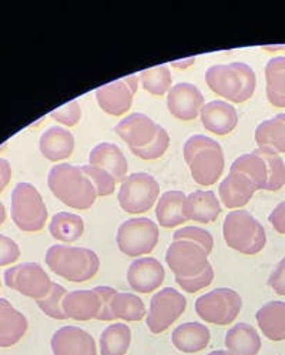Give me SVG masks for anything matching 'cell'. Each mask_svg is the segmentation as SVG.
I'll list each match as a JSON object with an SVG mask.
<instances>
[{"mask_svg":"<svg viewBox=\"0 0 285 355\" xmlns=\"http://www.w3.org/2000/svg\"><path fill=\"white\" fill-rule=\"evenodd\" d=\"M47 186L63 205L74 210H89L97 198L93 183L80 166L60 163L51 167Z\"/></svg>","mask_w":285,"mask_h":355,"instance_id":"obj_1","label":"cell"},{"mask_svg":"<svg viewBox=\"0 0 285 355\" xmlns=\"http://www.w3.org/2000/svg\"><path fill=\"white\" fill-rule=\"evenodd\" d=\"M46 264L70 283H86L98 272L100 259L90 248L55 244L46 251Z\"/></svg>","mask_w":285,"mask_h":355,"instance_id":"obj_2","label":"cell"},{"mask_svg":"<svg viewBox=\"0 0 285 355\" xmlns=\"http://www.w3.org/2000/svg\"><path fill=\"white\" fill-rule=\"evenodd\" d=\"M183 153L197 184L213 186L220 180L225 160L218 141L202 135H196L186 141Z\"/></svg>","mask_w":285,"mask_h":355,"instance_id":"obj_3","label":"cell"},{"mask_svg":"<svg viewBox=\"0 0 285 355\" xmlns=\"http://www.w3.org/2000/svg\"><path fill=\"white\" fill-rule=\"evenodd\" d=\"M205 83L216 94L232 103H244L255 92V73L247 63L216 64L205 71Z\"/></svg>","mask_w":285,"mask_h":355,"instance_id":"obj_4","label":"cell"},{"mask_svg":"<svg viewBox=\"0 0 285 355\" xmlns=\"http://www.w3.org/2000/svg\"><path fill=\"white\" fill-rule=\"evenodd\" d=\"M223 236L227 245L244 256H255L267 244L263 224L247 210H236L227 214L223 224Z\"/></svg>","mask_w":285,"mask_h":355,"instance_id":"obj_5","label":"cell"},{"mask_svg":"<svg viewBox=\"0 0 285 355\" xmlns=\"http://www.w3.org/2000/svg\"><path fill=\"white\" fill-rule=\"evenodd\" d=\"M12 220L24 233L43 230L49 213L39 190L31 183H19L12 191Z\"/></svg>","mask_w":285,"mask_h":355,"instance_id":"obj_6","label":"cell"},{"mask_svg":"<svg viewBox=\"0 0 285 355\" xmlns=\"http://www.w3.org/2000/svg\"><path fill=\"white\" fill-rule=\"evenodd\" d=\"M243 309V300L234 290L216 288L197 298L196 313L209 324L225 327L234 322Z\"/></svg>","mask_w":285,"mask_h":355,"instance_id":"obj_7","label":"cell"},{"mask_svg":"<svg viewBox=\"0 0 285 355\" xmlns=\"http://www.w3.org/2000/svg\"><path fill=\"white\" fill-rule=\"evenodd\" d=\"M159 225L146 217L130 218L120 224L116 241L119 250L127 257L147 256L159 243Z\"/></svg>","mask_w":285,"mask_h":355,"instance_id":"obj_8","label":"cell"},{"mask_svg":"<svg viewBox=\"0 0 285 355\" xmlns=\"http://www.w3.org/2000/svg\"><path fill=\"white\" fill-rule=\"evenodd\" d=\"M160 196V184L148 173L128 174L119 190V202L128 214L151 210Z\"/></svg>","mask_w":285,"mask_h":355,"instance_id":"obj_9","label":"cell"},{"mask_svg":"<svg viewBox=\"0 0 285 355\" xmlns=\"http://www.w3.org/2000/svg\"><path fill=\"white\" fill-rule=\"evenodd\" d=\"M187 309L186 297L171 287H166L151 297L146 317L150 333L162 334L181 317Z\"/></svg>","mask_w":285,"mask_h":355,"instance_id":"obj_10","label":"cell"},{"mask_svg":"<svg viewBox=\"0 0 285 355\" xmlns=\"http://www.w3.org/2000/svg\"><path fill=\"white\" fill-rule=\"evenodd\" d=\"M166 263L174 277H196L209 267V254L196 243L177 240L173 241L166 252Z\"/></svg>","mask_w":285,"mask_h":355,"instance_id":"obj_11","label":"cell"},{"mask_svg":"<svg viewBox=\"0 0 285 355\" xmlns=\"http://www.w3.org/2000/svg\"><path fill=\"white\" fill-rule=\"evenodd\" d=\"M5 284L9 288L37 301L47 295L53 282L50 280L49 274L37 263H23L6 270Z\"/></svg>","mask_w":285,"mask_h":355,"instance_id":"obj_12","label":"cell"},{"mask_svg":"<svg viewBox=\"0 0 285 355\" xmlns=\"http://www.w3.org/2000/svg\"><path fill=\"white\" fill-rule=\"evenodd\" d=\"M139 90V76H126L124 79L103 85L96 90L97 103L110 116H121L133 106L135 94Z\"/></svg>","mask_w":285,"mask_h":355,"instance_id":"obj_13","label":"cell"},{"mask_svg":"<svg viewBox=\"0 0 285 355\" xmlns=\"http://www.w3.org/2000/svg\"><path fill=\"white\" fill-rule=\"evenodd\" d=\"M167 107L175 119L191 121L204 107V96L193 83H177L167 93Z\"/></svg>","mask_w":285,"mask_h":355,"instance_id":"obj_14","label":"cell"},{"mask_svg":"<svg viewBox=\"0 0 285 355\" xmlns=\"http://www.w3.org/2000/svg\"><path fill=\"white\" fill-rule=\"evenodd\" d=\"M166 280L163 264L153 257L135 260L127 270V283L133 291L150 294L162 287Z\"/></svg>","mask_w":285,"mask_h":355,"instance_id":"obj_15","label":"cell"},{"mask_svg":"<svg viewBox=\"0 0 285 355\" xmlns=\"http://www.w3.org/2000/svg\"><path fill=\"white\" fill-rule=\"evenodd\" d=\"M160 124L143 113H132L114 125V132L132 148L148 146L157 135Z\"/></svg>","mask_w":285,"mask_h":355,"instance_id":"obj_16","label":"cell"},{"mask_svg":"<svg viewBox=\"0 0 285 355\" xmlns=\"http://www.w3.org/2000/svg\"><path fill=\"white\" fill-rule=\"evenodd\" d=\"M53 355H97L94 338L83 328L66 325L59 328L50 341Z\"/></svg>","mask_w":285,"mask_h":355,"instance_id":"obj_17","label":"cell"},{"mask_svg":"<svg viewBox=\"0 0 285 355\" xmlns=\"http://www.w3.org/2000/svg\"><path fill=\"white\" fill-rule=\"evenodd\" d=\"M200 117L204 129L217 136L231 133L239 124V113L236 107L223 100H214L204 105Z\"/></svg>","mask_w":285,"mask_h":355,"instance_id":"obj_18","label":"cell"},{"mask_svg":"<svg viewBox=\"0 0 285 355\" xmlns=\"http://www.w3.org/2000/svg\"><path fill=\"white\" fill-rule=\"evenodd\" d=\"M257 191L255 184L248 177L237 170H230L228 175L220 183V200L227 209H241L248 205Z\"/></svg>","mask_w":285,"mask_h":355,"instance_id":"obj_19","label":"cell"},{"mask_svg":"<svg viewBox=\"0 0 285 355\" xmlns=\"http://www.w3.org/2000/svg\"><path fill=\"white\" fill-rule=\"evenodd\" d=\"M221 213L220 200L214 191L198 190L187 196L183 205V214L187 221L201 224L214 223Z\"/></svg>","mask_w":285,"mask_h":355,"instance_id":"obj_20","label":"cell"},{"mask_svg":"<svg viewBox=\"0 0 285 355\" xmlns=\"http://www.w3.org/2000/svg\"><path fill=\"white\" fill-rule=\"evenodd\" d=\"M90 166L100 167L110 173L116 183H123L127 177V159L121 148L114 143H100L94 146L89 155Z\"/></svg>","mask_w":285,"mask_h":355,"instance_id":"obj_21","label":"cell"},{"mask_svg":"<svg viewBox=\"0 0 285 355\" xmlns=\"http://www.w3.org/2000/svg\"><path fill=\"white\" fill-rule=\"evenodd\" d=\"M29 322L12 304L0 298V348L16 345L28 333Z\"/></svg>","mask_w":285,"mask_h":355,"instance_id":"obj_22","label":"cell"},{"mask_svg":"<svg viewBox=\"0 0 285 355\" xmlns=\"http://www.w3.org/2000/svg\"><path fill=\"white\" fill-rule=\"evenodd\" d=\"M173 345L184 354H196L209 347L211 333L209 327L200 322H184L178 325L171 334Z\"/></svg>","mask_w":285,"mask_h":355,"instance_id":"obj_23","label":"cell"},{"mask_svg":"<svg viewBox=\"0 0 285 355\" xmlns=\"http://www.w3.org/2000/svg\"><path fill=\"white\" fill-rule=\"evenodd\" d=\"M74 136L69 130L53 125L47 129L39 141L42 155L50 162H62L69 159L74 151Z\"/></svg>","mask_w":285,"mask_h":355,"instance_id":"obj_24","label":"cell"},{"mask_svg":"<svg viewBox=\"0 0 285 355\" xmlns=\"http://www.w3.org/2000/svg\"><path fill=\"white\" fill-rule=\"evenodd\" d=\"M101 302L94 290H76L67 293L63 310L67 318L76 321H90L98 317Z\"/></svg>","mask_w":285,"mask_h":355,"instance_id":"obj_25","label":"cell"},{"mask_svg":"<svg viewBox=\"0 0 285 355\" xmlns=\"http://www.w3.org/2000/svg\"><path fill=\"white\" fill-rule=\"evenodd\" d=\"M225 347L231 355H258L261 349V338L252 325L239 322L227 331Z\"/></svg>","mask_w":285,"mask_h":355,"instance_id":"obj_26","label":"cell"},{"mask_svg":"<svg viewBox=\"0 0 285 355\" xmlns=\"http://www.w3.org/2000/svg\"><path fill=\"white\" fill-rule=\"evenodd\" d=\"M258 327L270 341L285 340V302L270 301L255 314Z\"/></svg>","mask_w":285,"mask_h":355,"instance_id":"obj_27","label":"cell"},{"mask_svg":"<svg viewBox=\"0 0 285 355\" xmlns=\"http://www.w3.org/2000/svg\"><path fill=\"white\" fill-rule=\"evenodd\" d=\"M187 196L180 190H170L163 193L155 207V217L162 227L174 228L184 224L187 218L183 214V205Z\"/></svg>","mask_w":285,"mask_h":355,"instance_id":"obj_28","label":"cell"},{"mask_svg":"<svg viewBox=\"0 0 285 355\" xmlns=\"http://www.w3.org/2000/svg\"><path fill=\"white\" fill-rule=\"evenodd\" d=\"M255 141L258 147L271 148L278 155H285V113L277 114L258 125Z\"/></svg>","mask_w":285,"mask_h":355,"instance_id":"obj_29","label":"cell"},{"mask_svg":"<svg viewBox=\"0 0 285 355\" xmlns=\"http://www.w3.org/2000/svg\"><path fill=\"white\" fill-rule=\"evenodd\" d=\"M49 232L51 237L58 241L74 243L85 233V221L80 216L67 211H60L50 220Z\"/></svg>","mask_w":285,"mask_h":355,"instance_id":"obj_30","label":"cell"},{"mask_svg":"<svg viewBox=\"0 0 285 355\" xmlns=\"http://www.w3.org/2000/svg\"><path fill=\"white\" fill-rule=\"evenodd\" d=\"M132 344V329L123 322L112 324L98 340L100 355H126Z\"/></svg>","mask_w":285,"mask_h":355,"instance_id":"obj_31","label":"cell"},{"mask_svg":"<svg viewBox=\"0 0 285 355\" xmlns=\"http://www.w3.org/2000/svg\"><path fill=\"white\" fill-rule=\"evenodd\" d=\"M267 98L274 107L285 109V58H273L266 64Z\"/></svg>","mask_w":285,"mask_h":355,"instance_id":"obj_32","label":"cell"},{"mask_svg":"<svg viewBox=\"0 0 285 355\" xmlns=\"http://www.w3.org/2000/svg\"><path fill=\"white\" fill-rule=\"evenodd\" d=\"M230 170H237L245 174L255 184L257 190H266L268 183V167L266 160L254 150L252 153L240 156L231 164Z\"/></svg>","mask_w":285,"mask_h":355,"instance_id":"obj_33","label":"cell"},{"mask_svg":"<svg viewBox=\"0 0 285 355\" xmlns=\"http://www.w3.org/2000/svg\"><path fill=\"white\" fill-rule=\"evenodd\" d=\"M112 311L114 318L128 322H137L147 317L144 301L132 293H117L112 302Z\"/></svg>","mask_w":285,"mask_h":355,"instance_id":"obj_34","label":"cell"},{"mask_svg":"<svg viewBox=\"0 0 285 355\" xmlns=\"http://www.w3.org/2000/svg\"><path fill=\"white\" fill-rule=\"evenodd\" d=\"M139 79L141 82V87L153 96H164L173 87L171 71L166 64L143 70Z\"/></svg>","mask_w":285,"mask_h":355,"instance_id":"obj_35","label":"cell"},{"mask_svg":"<svg viewBox=\"0 0 285 355\" xmlns=\"http://www.w3.org/2000/svg\"><path fill=\"white\" fill-rule=\"evenodd\" d=\"M255 151L260 155L268 167V183L266 190L268 191H278L285 184V163L278 153H275L271 148L258 147Z\"/></svg>","mask_w":285,"mask_h":355,"instance_id":"obj_36","label":"cell"},{"mask_svg":"<svg viewBox=\"0 0 285 355\" xmlns=\"http://www.w3.org/2000/svg\"><path fill=\"white\" fill-rule=\"evenodd\" d=\"M67 293L69 291L63 286L53 283L47 295L36 301L37 307L50 318L60 320V321L67 320V315L64 314V310H63V301Z\"/></svg>","mask_w":285,"mask_h":355,"instance_id":"obj_37","label":"cell"},{"mask_svg":"<svg viewBox=\"0 0 285 355\" xmlns=\"http://www.w3.org/2000/svg\"><path fill=\"white\" fill-rule=\"evenodd\" d=\"M80 167L85 171V174L89 177L90 182L93 183L97 197H107L114 193L117 183L110 173L90 164L80 166Z\"/></svg>","mask_w":285,"mask_h":355,"instance_id":"obj_38","label":"cell"},{"mask_svg":"<svg viewBox=\"0 0 285 355\" xmlns=\"http://www.w3.org/2000/svg\"><path fill=\"white\" fill-rule=\"evenodd\" d=\"M170 146V136L160 125V129L155 135V139L146 147L141 148H132V153L141 160H157L160 159Z\"/></svg>","mask_w":285,"mask_h":355,"instance_id":"obj_39","label":"cell"},{"mask_svg":"<svg viewBox=\"0 0 285 355\" xmlns=\"http://www.w3.org/2000/svg\"><path fill=\"white\" fill-rule=\"evenodd\" d=\"M177 240H186V241H191L198 244L200 247H202L207 254H211V251L214 248V239L213 236L204 230L201 227H194V225H189V227H183V228H178V230L174 233L173 236V241Z\"/></svg>","mask_w":285,"mask_h":355,"instance_id":"obj_40","label":"cell"},{"mask_svg":"<svg viewBox=\"0 0 285 355\" xmlns=\"http://www.w3.org/2000/svg\"><path fill=\"white\" fill-rule=\"evenodd\" d=\"M213 282H214V268L211 264H209V267L196 277H190V278L175 277V283L180 286V288L184 290L189 294H194L200 290L207 288Z\"/></svg>","mask_w":285,"mask_h":355,"instance_id":"obj_41","label":"cell"},{"mask_svg":"<svg viewBox=\"0 0 285 355\" xmlns=\"http://www.w3.org/2000/svg\"><path fill=\"white\" fill-rule=\"evenodd\" d=\"M50 117L55 119L63 125H67V128H73L82 119V109L77 100L70 101V103L56 109L50 113Z\"/></svg>","mask_w":285,"mask_h":355,"instance_id":"obj_42","label":"cell"},{"mask_svg":"<svg viewBox=\"0 0 285 355\" xmlns=\"http://www.w3.org/2000/svg\"><path fill=\"white\" fill-rule=\"evenodd\" d=\"M93 290L98 295L100 302H101V309H100L97 320H100V321H113V320H116L114 315H113V311H112V302H113V298L117 294V291L114 288L106 287V286H100V287H96Z\"/></svg>","mask_w":285,"mask_h":355,"instance_id":"obj_43","label":"cell"},{"mask_svg":"<svg viewBox=\"0 0 285 355\" xmlns=\"http://www.w3.org/2000/svg\"><path fill=\"white\" fill-rule=\"evenodd\" d=\"M20 259V248L15 240L0 234V267L10 266Z\"/></svg>","mask_w":285,"mask_h":355,"instance_id":"obj_44","label":"cell"},{"mask_svg":"<svg viewBox=\"0 0 285 355\" xmlns=\"http://www.w3.org/2000/svg\"><path fill=\"white\" fill-rule=\"evenodd\" d=\"M268 286L278 294L285 297V259H282L268 278Z\"/></svg>","mask_w":285,"mask_h":355,"instance_id":"obj_45","label":"cell"},{"mask_svg":"<svg viewBox=\"0 0 285 355\" xmlns=\"http://www.w3.org/2000/svg\"><path fill=\"white\" fill-rule=\"evenodd\" d=\"M268 220L277 233L285 236V201L279 202V205L273 210Z\"/></svg>","mask_w":285,"mask_h":355,"instance_id":"obj_46","label":"cell"},{"mask_svg":"<svg viewBox=\"0 0 285 355\" xmlns=\"http://www.w3.org/2000/svg\"><path fill=\"white\" fill-rule=\"evenodd\" d=\"M12 179V167L6 159L0 157V193H2Z\"/></svg>","mask_w":285,"mask_h":355,"instance_id":"obj_47","label":"cell"},{"mask_svg":"<svg viewBox=\"0 0 285 355\" xmlns=\"http://www.w3.org/2000/svg\"><path fill=\"white\" fill-rule=\"evenodd\" d=\"M196 62V59L194 58H191V59H189V60H181V62H173L171 64L174 66V67H180V69H186V67H190L193 63Z\"/></svg>","mask_w":285,"mask_h":355,"instance_id":"obj_48","label":"cell"},{"mask_svg":"<svg viewBox=\"0 0 285 355\" xmlns=\"http://www.w3.org/2000/svg\"><path fill=\"white\" fill-rule=\"evenodd\" d=\"M6 220V209L3 206V202L0 201V224H3Z\"/></svg>","mask_w":285,"mask_h":355,"instance_id":"obj_49","label":"cell"},{"mask_svg":"<svg viewBox=\"0 0 285 355\" xmlns=\"http://www.w3.org/2000/svg\"><path fill=\"white\" fill-rule=\"evenodd\" d=\"M207 355H231V354L228 351H225V349H217V351L209 352Z\"/></svg>","mask_w":285,"mask_h":355,"instance_id":"obj_50","label":"cell"},{"mask_svg":"<svg viewBox=\"0 0 285 355\" xmlns=\"http://www.w3.org/2000/svg\"><path fill=\"white\" fill-rule=\"evenodd\" d=\"M0 286H2V284H0Z\"/></svg>","mask_w":285,"mask_h":355,"instance_id":"obj_51","label":"cell"}]
</instances>
